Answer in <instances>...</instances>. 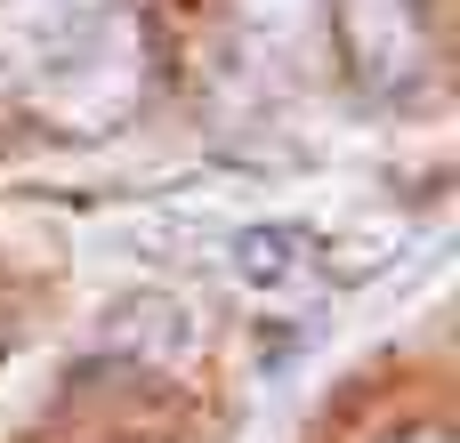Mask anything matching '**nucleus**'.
Masks as SVG:
<instances>
[{
  "label": "nucleus",
  "instance_id": "nucleus-3",
  "mask_svg": "<svg viewBox=\"0 0 460 443\" xmlns=\"http://www.w3.org/2000/svg\"><path fill=\"white\" fill-rule=\"evenodd\" d=\"M420 443H437V436H420Z\"/></svg>",
  "mask_w": 460,
  "mask_h": 443
},
{
  "label": "nucleus",
  "instance_id": "nucleus-1",
  "mask_svg": "<svg viewBox=\"0 0 460 443\" xmlns=\"http://www.w3.org/2000/svg\"><path fill=\"white\" fill-rule=\"evenodd\" d=\"M348 40H356L372 81H404L420 65V32H412L404 0H348Z\"/></svg>",
  "mask_w": 460,
  "mask_h": 443
},
{
  "label": "nucleus",
  "instance_id": "nucleus-2",
  "mask_svg": "<svg viewBox=\"0 0 460 443\" xmlns=\"http://www.w3.org/2000/svg\"><path fill=\"white\" fill-rule=\"evenodd\" d=\"M234 258H243V282H251V291H275V299H283V291H307V282H315V266H323V250H315L299 226L243 234V250H234Z\"/></svg>",
  "mask_w": 460,
  "mask_h": 443
}]
</instances>
